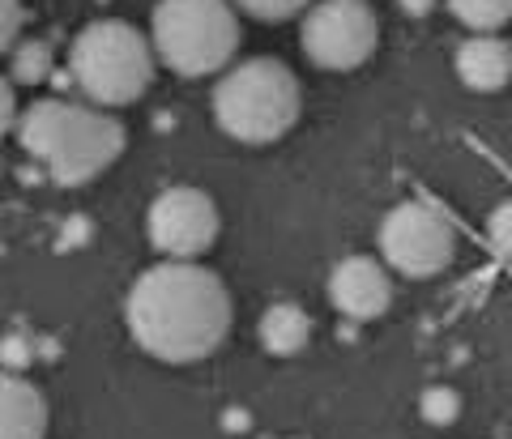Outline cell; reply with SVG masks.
<instances>
[{"label":"cell","instance_id":"6da1fadb","mask_svg":"<svg viewBox=\"0 0 512 439\" xmlns=\"http://www.w3.org/2000/svg\"><path fill=\"white\" fill-rule=\"evenodd\" d=\"M231 295L218 273L167 260L146 269L128 290V329L137 346L163 363H197L231 337Z\"/></svg>","mask_w":512,"mask_h":439},{"label":"cell","instance_id":"7a4b0ae2","mask_svg":"<svg viewBox=\"0 0 512 439\" xmlns=\"http://www.w3.org/2000/svg\"><path fill=\"white\" fill-rule=\"evenodd\" d=\"M124 124L107 111H94L64 99H39L22 116L26 154L43 162L47 175L64 188L90 184L124 154Z\"/></svg>","mask_w":512,"mask_h":439},{"label":"cell","instance_id":"3957f363","mask_svg":"<svg viewBox=\"0 0 512 439\" xmlns=\"http://www.w3.org/2000/svg\"><path fill=\"white\" fill-rule=\"evenodd\" d=\"M299 81L282 60L256 56L244 60L218 81L214 120L227 137L244 145H269L291 133L299 120Z\"/></svg>","mask_w":512,"mask_h":439},{"label":"cell","instance_id":"277c9868","mask_svg":"<svg viewBox=\"0 0 512 439\" xmlns=\"http://www.w3.org/2000/svg\"><path fill=\"white\" fill-rule=\"evenodd\" d=\"M69 73L77 86L86 90V99L99 107L137 103L141 94L150 90V77H154L150 39L141 35L137 26L116 22V18L90 22L82 35L73 39Z\"/></svg>","mask_w":512,"mask_h":439},{"label":"cell","instance_id":"5b68a950","mask_svg":"<svg viewBox=\"0 0 512 439\" xmlns=\"http://www.w3.org/2000/svg\"><path fill=\"white\" fill-rule=\"evenodd\" d=\"M239 22L227 0H163L154 9V52L167 69L205 77L231 64Z\"/></svg>","mask_w":512,"mask_h":439},{"label":"cell","instance_id":"8992f818","mask_svg":"<svg viewBox=\"0 0 512 439\" xmlns=\"http://www.w3.org/2000/svg\"><path fill=\"white\" fill-rule=\"evenodd\" d=\"M457 226L427 201H406L380 222V256L402 278H436L453 265Z\"/></svg>","mask_w":512,"mask_h":439},{"label":"cell","instance_id":"52a82bcc","mask_svg":"<svg viewBox=\"0 0 512 439\" xmlns=\"http://www.w3.org/2000/svg\"><path fill=\"white\" fill-rule=\"evenodd\" d=\"M380 26L367 0H320L312 5L308 22H303V52L312 64L333 73L359 69V64L376 52Z\"/></svg>","mask_w":512,"mask_h":439},{"label":"cell","instance_id":"ba28073f","mask_svg":"<svg viewBox=\"0 0 512 439\" xmlns=\"http://www.w3.org/2000/svg\"><path fill=\"white\" fill-rule=\"evenodd\" d=\"M146 231L167 260H197L218 239V205L201 188H167L150 205Z\"/></svg>","mask_w":512,"mask_h":439},{"label":"cell","instance_id":"9c48e42d","mask_svg":"<svg viewBox=\"0 0 512 439\" xmlns=\"http://www.w3.org/2000/svg\"><path fill=\"white\" fill-rule=\"evenodd\" d=\"M329 299L346 320H376L389 312L393 303V282L389 265L372 256H346L329 278Z\"/></svg>","mask_w":512,"mask_h":439},{"label":"cell","instance_id":"30bf717a","mask_svg":"<svg viewBox=\"0 0 512 439\" xmlns=\"http://www.w3.org/2000/svg\"><path fill=\"white\" fill-rule=\"evenodd\" d=\"M47 401L22 376H0V439H43Z\"/></svg>","mask_w":512,"mask_h":439},{"label":"cell","instance_id":"8fae6325","mask_svg":"<svg viewBox=\"0 0 512 439\" xmlns=\"http://www.w3.org/2000/svg\"><path fill=\"white\" fill-rule=\"evenodd\" d=\"M457 77L478 94L504 90L512 81V47L504 39H495V35L466 39L461 52H457Z\"/></svg>","mask_w":512,"mask_h":439},{"label":"cell","instance_id":"7c38bea8","mask_svg":"<svg viewBox=\"0 0 512 439\" xmlns=\"http://www.w3.org/2000/svg\"><path fill=\"white\" fill-rule=\"evenodd\" d=\"M261 341H265L269 354H278V359H291V354H299L312 341L308 312H303L299 303H274L261 316Z\"/></svg>","mask_w":512,"mask_h":439},{"label":"cell","instance_id":"4fadbf2b","mask_svg":"<svg viewBox=\"0 0 512 439\" xmlns=\"http://www.w3.org/2000/svg\"><path fill=\"white\" fill-rule=\"evenodd\" d=\"M448 9L470 30H500L512 22V0H448Z\"/></svg>","mask_w":512,"mask_h":439},{"label":"cell","instance_id":"5bb4252c","mask_svg":"<svg viewBox=\"0 0 512 439\" xmlns=\"http://www.w3.org/2000/svg\"><path fill=\"white\" fill-rule=\"evenodd\" d=\"M13 81H22V86H39V81L52 73V47H47L43 39H30L22 43L18 52H13Z\"/></svg>","mask_w":512,"mask_h":439},{"label":"cell","instance_id":"9a60e30c","mask_svg":"<svg viewBox=\"0 0 512 439\" xmlns=\"http://www.w3.org/2000/svg\"><path fill=\"white\" fill-rule=\"evenodd\" d=\"M419 410H423V418L431 422V427H453L457 414H461V397H457V388L436 384L419 397Z\"/></svg>","mask_w":512,"mask_h":439},{"label":"cell","instance_id":"2e32d148","mask_svg":"<svg viewBox=\"0 0 512 439\" xmlns=\"http://www.w3.org/2000/svg\"><path fill=\"white\" fill-rule=\"evenodd\" d=\"M231 5H239L244 13H252V18H261V22H282V18H291V13L308 9L312 0H231Z\"/></svg>","mask_w":512,"mask_h":439},{"label":"cell","instance_id":"e0dca14e","mask_svg":"<svg viewBox=\"0 0 512 439\" xmlns=\"http://www.w3.org/2000/svg\"><path fill=\"white\" fill-rule=\"evenodd\" d=\"M487 239H491L495 252L512 260V201H504V205L491 209V218H487Z\"/></svg>","mask_w":512,"mask_h":439},{"label":"cell","instance_id":"ac0fdd59","mask_svg":"<svg viewBox=\"0 0 512 439\" xmlns=\"http://www.w3.org/2000/svg\"><path fill=\"white\" fill-rule=\"evenodd\" d=\"M30 359H35V350H30V341H26V337L13 333V337L0 341V363H5L9 371H26Z\"/></svg>","mask_w":512,"mask_h":439},{"label":"cell","instance_id":"d6986e66","mask_svg":"<svg viewBox=\"0 0 512 439\" xmlns=\"http://www.w3.org/2000/svg\"><path fill=\"white\" fill-rule=\"evenodd\" d=\"M18 30H22V0H0V52H9Z\"/></svg>","mask_w":512,"mask_h":439},{"label":"cell","instance_id":"ffe728a7","mask_svg":"<svg viewBox=\"0 0 512 439\" xmlns=\"http://www.w3.org/2000/svg\"><path fill=\"white\" fill-rule=\"evenodd\" d=\"M13 116H18V107H13V86L0 77V137L13 128Z\"/></svg>","mask_w":512,"mask_h":439},{"label":"cell","instance_id":"44dd1931","mask_svg":"<svg viewBox=\"0 0 512 439\" xmlns=\"http://www.w3.org/2000/svg\"><path fill=\"white\" fill-rule=\"evenodd\" d=\"M77 239H90V222H86V218H73L60 243H64V248H77Z\"/></svg>","mask_w":512,"mask_h":439},{"label":"cell","instance_id":"7402d4cb","mask_svg":"<svg viewBox=\"0 0 512 439\" xmlns=\"http://www.w3.org/2000/svg\"><path fill=\"white\" fill-rule=\"evenodd\" d=\"M431 5H436V0H402V9L410 13V18H427Z\"/></svg>","mask_w":512,"mask_h":439}]
</instances>
